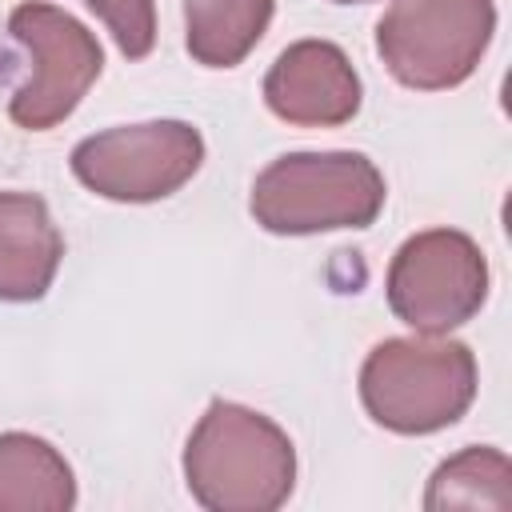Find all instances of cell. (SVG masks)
Segmentation results:
<instances>
[{"label":"cell","instance_id":"1","mask_svg":"<svg viewBox=\"0 0 512 512\" xmlns=\"http://www.w3.org/2000/svg\"><path fill=\"white\" fill-rule=\"evenodd\" d=\"M184 480L208 512H272L292 496L296 448L264 412L212 400L184 444Z\"/></svg>","mask_w":512,"mask_h":512},{"label":"cell","instance_id":"2","mask_svg":"<svg viewBox=\"0 0 512 512\" xmlns=\"http://www.w3.org/2000/svg\"><path fill=\"white\" fill-rule=\"evenodd\" d=\"M368 416L400 436H428L456 424L476 400V356L444 336H396L368 352L360 368Z\"/></svg>","mask_w":512,"mask_h":512},{"label":"cell","instance_id":"3","mask_svg":"<svg viewBox=\"0 0 512 512\" xmlns=\"http://www.w3.org/2000/svg\"><path fill=\"white\" fill-rule=\"evenodd\" d=\"M384 176L364 152H288L252 184V216L276 236L368 228L384 208Z\"/></svg>","mask_w":512,"mask_h":512},{"label":"cell","instance_id":"4","mask_svg":"<svg viewBox=\"0 0 512 512\" xmlns=\"http://www.w3.org/2000/svg\"><path fill=\"white\" fill-rule=\"evenodd\" d=\"M496 32L492 0H392L376 24V52L404 88L464 84Z\"/></svg>","mask_w":512,"mask_h":512},{"label":"cell","instance_id":"5","mask_svg":"<svg viewBox=\"0 0 512 512\" xmlns=\"http://www.w3.org/2000/svg\"><path fill=\"white\" fill-rule=\"evenodd\" d=\"M204 164V136L188 120L120 124L72 148L76 180L120 204H152L180 192Z\"/></svg>","mask_w":512,"mask_h":512},{"label":"cell","instance_id":"6","mask_svg":"<svg viewBox=\"0 0 512 512\" xmlns=\"http://www.w3.org/2000/svg\"><path fill=\"white\" fill-rule=\"evenodd\" d=\"M384 288L396 320L424 336H440L484 308L488 260L472 236L456 228H428L396 248Z\"/></svg>","mask_w":512,"mask_h":512},{"label":"cell","instance_id":"7","mask_svg":"<svg viewBox=\"0 0 512 512\" xmlns=\"http://www.w3.org/2000/svg\"><path fill=\"white\" fill-rule=\"evenodd\" d=\"M8 32L28 48L32 76L12 92L8 116L24 132H48L76 112L104 68L96 36L64 8L24 0L8 16Z\"/></svg>","mask_w":512,"mask_h":512},{"label":"cell","instance_id":"8","mask_svg":"<svg viewBox=\"0 0 512 512\" xmlns=\"http://www.w3.org/2000/svg\"><path fill=\"white\" fill-rule=\"evenodd\" d=\"M272 116L296 128H340L360 112V76L328 40L288 44L264 76Z\"/></svg>","mask_w":512,"mask_h":512},{"label":"cell","instance_id":"9","mask_svg":"<svg viewBox=\"0 0 512 512\" xmlns=\"http://www.w3.org/2000/svg\"><path fill=\"white\" fill-rule=\"evenodd\" d=\"M64 260V236L36 192H0V300H40Z\"/></svg>","mask_w":512,"mask_h":512},{"label":"cell","instance_id":"10","mask_svg":"<svg viewBox=\"0 0 512 512\" xmlns=\"http://www.w3.org/2000/svg\"><path fill=\"white\" fill-rule=\"evenodd\" d=\"M72 504L68 460L32 432H0V512H64Z\"/></svg>","mask_w":512,"mask_h":512},{"label":"cell","instance_id":"11","mask_svg":"<svg viewBox=\"0 0 512 512\" xmlns=\"http://www.w3.org/2000/svg\"><path fill=\"white\" fill-rule=\"evenodd\" d=\"M268 24L272 0H184V44L204 68H236Z\"/></svg>","mask_w":512,"mask_h":512},{"label":"cell","instance_id":"12","mask_svg":"<svg viewBox=\"0 0 512 512\" xmlns=\"http://www.w3.org/2000/svg\"><path fill=\"white\" fill-rule=\"evenodd\" d=\"M424 508H512V464L500 448H464L444 460L424 492Z\"/></svg>","mask_w":512,"mask_h":512},{"label":"cell","instance_id":"13","mask_svg":"<svg viewBox=\"0 0 512 512\" xmlns=\"http://www.w3.org/2000/svg\"><path fill=\"white\" fill-rule=\"evenodd\" d=\"M116 36L128 60H144L156 44V4L152 0H84Z\"/></svg>","mask_w":512,"mask_h":512},{"label":"cell","instance_id":"14","mask_svg":"<svg viewBox=\"0 0 512 512\" xmlns=\"http://www.w3.org/2000/svg\"><path fill=\"white\" fill-rule=\"evenodd\" d=\"M336 4H368V0H336Z\"/></svg>","mask_w":512,"mask_h":512}]
</instances>
